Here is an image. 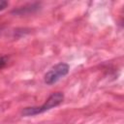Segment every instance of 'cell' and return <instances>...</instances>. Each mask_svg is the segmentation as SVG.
<instances>
[{
    "label": "cell",
    "instance_id": "1",
    "mask_svg": "<svg viewBox=\"0 0 124 124\" xmlns=\"http://www.w3.org/2000/svg\"><path fill=\"white\" fill-rule=\"evenodd\" d=\"M64 100V95L61 92H55L52 93L46 101L40 107H30V108H25L22 110V115L24 116H33L36 114L43 113L45 111H47L51 109L52 108L58 107Z\"/></svg>",
    "mask_w": 124,
    "mask_h": 124
},
{
    "label": "cell",
    "instance_id": "2",
    "mask_svg": "<svg viewBox=\"0 0 124 124\" xmlns=\"http://www.w3.org/2000/svg\"><path fill=\"white\" fill-rule=\"evenodd\" d=\"M70 70V66L66 63H58L55 66H53L44 77V80L46 84L51 85L56 83L60 78L65 77Z\"/></svg>",
    "mask_w": 124,
    "mask_h": 124
},
{
    "label": "cell",
    "instance_id": "3",
    "mask_svg": "<svg viewBox=\"0 0 124 124\" xmlns=\"http://www.w3.org/2000/svg\"><path fill=\"white\" fill-rule=\"evenodd\" d=\"M40 8V4L39 3H33V4H27L23 7H19L17 9H15L14 11H12V14H16V15H26V14H30L33 13L35 11H37Z\"/></svg>",
    "mask_w": 124,
    "mask_h": 124
},
{
    "label": "cell",
    "instance_id": "4",
    "mask_svg": "<svg viewBox=\"0 0 124 124\" xmlns=\"http://www.w3.org/2000/svg\"><path fill=\"white\" fill-rule=\"evenodd\" d=\"M8 61H9V57L8 56H6V55L0 56V70L3 69L8 64Z\"/></svg>",
    "mask_w": 124,
    "mask_h": 124
},
{
    "label": "cell",
    "instance_id": "5",
    "mask_svg": "<svg viewBox=\"0 0 124 124\" xmlns=\"http://www.w3.org/2000/svg\"><path fill=\"white\" fill-rule=\"evenodd\" d=\"M8 5H9V3H8L7 1H3V0H0V11H3L4 9H6Z\"/></svg>",
    "mask_w": 124,
    "mask_h": 124
}]
</instances>
